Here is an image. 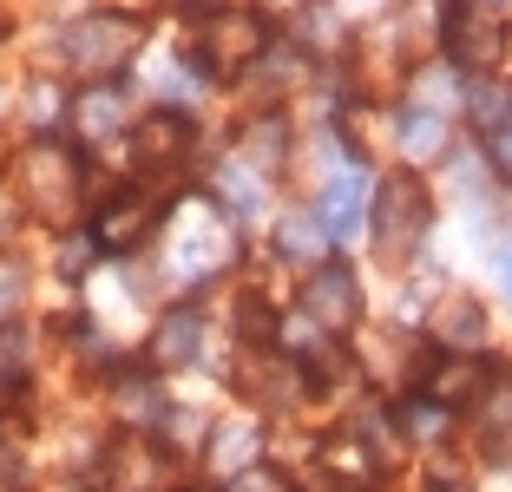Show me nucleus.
I'll use <instances>...</instances> for the list:
<instances>
[{
    "label": "nucleus",
    "mask_w": 512,
    "mask_h": 492,
    "mask_svg": "<svg viewBox=\"0 0 512 492\" xmlns=\"http://www.w3.org/2000/svg\"><path fill=\"white\" fill-rule=\"evenodd\" d=\"M427 191L421 178H407V171H394L388 184L375 191V250L388 256V263H407V256L427 243Z\"/></svg>",
    "instance_id": "nucleus-1"
},
{
    "label": "nucleus",
    "mask_w": 512,
    "mask_h": 492,
    "mask_svg": "<svg viewBox=\"0 0 512 492\" xmlns=\"http://www.w3.org/2000/svg\"><path fill=\"white\" fill-rule=\"evenodd\" d=\"M66 66L73 73H112V66H125L138 53V20L125 14H86L66 27Z\"/></svg>",
    "instance_id": "nucleus-2"
},
{
    "label": "nucleus",
    "mask_w": 512,
    "mask_h": 492,
    "mask_svg": "<svg viewBox=\"0 0 512 492\" xmlns=\"http://www.w3.org/2000/svg\"><path fill=\"white\" fill-rule=\"evenodd\" d=\"M20 184H27V204L33 210L60 217V210L79 197V158L66 145H53V138H40V145L20 151Z\"/></svg>",
    "instance_id": "nucleus-3"
},
{
    "label": "nucleus",
    "mask_w": 512,
    "mask_h": 492,
    "mask_svg": "<svg viewBox=\"0 0 512 492\" xmlns=\"http://www.w3.org/2000/svg\"><path fill=\"white\" fill-rule=\"evenodd\" d=\"M302 315H309L316 328H335V335L355 328V315H362V283H355V269L335 263V256L309 269V283H302Z\"/></svg>",
    "instance_id": "nucleus-4"
},
{
    "label": "nucleus",
    "mask_w": 512,
    "mask_h": 492,
    "mask_svg": "<svg viewBox=\"0 0 512 492\" xmlns=\"http://www.w3.org/2000/svg\"><path fill=\"white\" fill-rule=\"evenodd\" d=\"M151 224H158V204H151L145 191H119L99 217H92V243L112 250V256H125V250H138V243L151 237Z\"/></svg>",
    "instance_id": "nucleus-5"
},
{
    "label": "nucleus",
    "mask_w": 512,
    "mask_h": 492,
    "mask_svg": "<svg viewBox=\"0 0 512 492\" xmlns=\"http://www.w3.org/2000/svg\"><path fill=\"white\" fill-rule=\"evenodd\" d=\"M362 210H368V178L355 171V164H342L316 197V224L329 230V243H348L355 230H362Z\"/></svg>",
    "instance_id": "nucleus-6"
},
{
    "label": "nucleus",
    "mask_w": 512,
    "mask_h": 492,
    "mask_svg": "<svg viewBox=\"0 0 512 492\" xmlns=\"http://www.w3.org/2000/svg\"><path fill=\"white\" fill-rule=\"evenodd\" d=\"M106 492H158V479H165V453L151 447V440H138V433H125V440H112L106 447Z\"/></svg>",
    "instance_id": "nucleus-7"
},
{
    "label": "nucleus",
    "mask_w": 512,
    "mask_h": 492,
    "mask_svg": "<svg viewBox=\"0 0 512 492\" xmlns=\"http://www.w3.org/2000/svg\"><path fill=\"white\" fill-rule=\"evenodd\" d=\"M204 40H211V46L197 53V66H217V73H224V66H243V60L263 53V20H256V14H224Z\"/></svg>",
    "instance_id": "nucleus-8"
},
{
    "label": "nucleus",
    "mask_w": 512,
    "mask_h": 492,
    "mask_svg": "<svg viewBox=\"0 0 512 492\" xmlns=\"http://www.w3.org/2000/svg\"><path fill=\"white\" fill-rule=\"evenodd\" d=\"M486 381H493V368H486L480 355H447L434 374H427V394H434V401L453 414V407L480 401V394H486Z\"/></svg>",
    "instance_id": "nucleus-9"
},
{
    "label": "nucleus",
    "mask_w": 512,
    "mask_h": 492,
    "mask_svg": "<svg viewBox=\"0 0 512 492\" xmlns=\"http://www.w3.org/2000/svg\"><path fill=\"white\" fill-rule=\"evenodd\" d=\"M197 355H204V315L171 309L165 322H158V335H151V361H158V368H191Z\"/></svg>",
    "instance_id": "nucleus-10"
},
{
    "label": "nucleus",
    "mask_w": 512,
    "mask_h": 492,
    "mask_svg": "<svg viewBox=\"0 0 512 492\" xmlns=\"http://www.w3.org/2000/svg\"><path fill=\"white\" fill-rule=\"evenodd\" d=\"M184 151H191V125H184L178 112H151V119L138 125V164H145V171H165Z\"/></svg>",
    "instance_id": "nucleus-11"
},
{
    "label": "nucleus",
    "mask_w": 512,
    "mask_h": 492,
    "mask_svg": "<svg viewBox=\"0 0 512 492\" xmlns=\"http://www.w3.org/2000/svg\"><path fill=\"white\" fill-rule=\"evenodd\" d=\"M73 119H79V138L106 145V138L125 125V86H92V92H79Z\"/></svg>",
    "instance_id": "nucleus-12"
},
{
    "label": "nucleus",
    "mask_w": 512,
    "mask_h": 492,
    "mask_svg": "<svg viewBox=\"0 0 512 492\" xmlns=\"http://www.w3.org/2000/svg\"><path fill=\"white\" fill-rule=\"evenodd\" d=\"M394 132H401V151L407 158H434L440 145H447V119H440L434 105H401V119H394Z\"/></svg>",
    "instance_id": "nucleus-13"
},
{
    "label": "nucleus",
    "mask_w": 512,
    "mask_h": 492,
    "mask_svg": "<svg viewBox=\"0 0 512 492\" xmlns=\"http://www.w3.org/2000/svg\"><path fill=\"white\" fill-rule=\"evenodd\" d=\"M217 197H224V210L237 224H250L256 210H263V184H256L250 164H224V171H217Z\"/></svg>",
    "instance_id": "nucleus-14"
},
{
    "label": "nucleus",
    "mask_w": 512,
    "mask_h": 492,
    "mask_svg": "<svg viewBox=\"0 0 512 492\" xmlns=\"http://www.w3.org/2000/svg\"><path fill=\"white\" fill-rule=\"evenodd\" d=\"M256 447H263V427H256V420H230V427L211 433V460L230 466V473H243V466L256 460Z\"/></svg>",
    "instance_id": "nucleus-15"
},
{
    "label": "nucleus",
    "mask_w": 512,
    "mask_h": 492,
    "mask_svg": "<svg viewBox=\"0 0 512 492\" xmlns=\"http://www.w3.org/2000/svg\"><path fill=\"white\" fill-rule=\"evenodd\" d=\"M276 243H283L289 263H316V250L329 243V230H322V224H316V210H309V217H289V224L276 230Z\"/></svg>",
    "instance_id": "nucleus-16"
},
{
    "label": "nucleus",
    "mask_w": 512,
    "mask_h": 492,
    "mask_svg": "<svg viewBox=\"0 0 512 492\" xmlns=\"http://www.w3.org/2000/svg\"><path fill=\"white\" fill-rule=\"evenodd\" d=\"M27 368H33V342H27V328L7 322V328H0V388H20V381H27Z\"/></svg>",
    "instance_id": "nucleus-17"
},
{
    "label": "nucleus",
    "mask_w": 512,
    "mask_h": 492,
    "mask_svg": "<svg viewBox=\"0 0 512 492\" xmlns=\"http://www.w3.org/2000/svg\"><path fill=\"white\" fill-rule=\"evenodd\" d=\"M440 335H447V342H460V348H480V335H486L480 302H447V309H440Z\"/></svg>",
    "instance_id": "nucleus-18"
},
{
    "label": "nucleus",
    "mask_w": 512,
    "mask_h": 492,
    "mask_svg": "<svg viewBox=\"0 0 512 492\" xmlns=\"http://www.w3.org/2000/svg\"><path fill=\"white\" fill-rule=\"evenodd\" d=\"M276 328H283V322H276V309H270L263 296H243V302H237V335H243V342L270 348V342H276Z\"/></svg>",
    "instance_id": "nucleus-19"
},
{
    "label": "nucleus",
    "mask_w": 512,
    "mask_h": 492,
    "mask_svg": "<svg viewBox=\"0 0 512 492\" xmlns=\"http://www.w3.org/2000/svg\"><path fill=\"white\" fill-rule=\"evenodd\" d=\"M296 33H302V46H316V53H329V46L342 40V20H335V7H302Z\"/></svg>",
    "instance_id": "nucleus-20"
},
{
    "label": "nucleus",
    "mask_w": 512,
    "mask_h": 492,
    "mask_svg": "<svg viewBox=\"0 0 512 492\" xmlns=\"http://www.w3.org/2000/svg\"><path fill=\"white\" fill-rule=\"evenodd\" d=\"M401 427L427 440V433H440V427H447V407H440L434 394H414V401H401Z\"/></svg>",
    "instance_id": "nucleus-21"
},
{
    "label": "nucleus",
    "mask_w": 512,
    "mask_h": 492,
    "mask_svg": "<svg viewBox=\"0 0 512 492\" xmlns=\"http://www.w3.org/2000/svg\"><path fill=\"white\" fill-rule=\"evenodd\" d=\"M506 112H512V99L499 86H473V119H480L486 132H499V125H506Z\"/></svg>",
    "instance_id": "nucleus-22"
},
{
    "label": "nucleus",
    "mask_w": 512,
    "mask_h": 492,
    "mask_svg": "<svg viewBox=\"0 0 512 492\" xmlns=\"http://www.w3.org/2000/svg\"><path fill=\"white\" fill-rule=\"evenodd\" d=\"M27 302V263H7L0 256V315H14Z\"/></svg>",
    "instance_id": "nucleus-23"
},
{
    "label": "nucleus",
    "mask_w": 512,
    "mask_h": 492,
    "mask_svg": "<svg viewBox=\"0 0 512 492\" xmlns=\"http://www.w3.org/2000/svg\"><path fill=\"white\" fill-rule=\"evenodd\" d=\"M283 151V119H263V125H250V158L263 164V158H276Z\"/></svg>",
    "instance_id": "nucleus-24"
},
{
    "label": "nucleus",
    "mask_w": 512,
    "mask_h": 492,
    "mask_svg": "<svg viewBox=\"0 0 512 492\" xmlns=\"http://www.w3.org/2000/svg\"><path fill=\"white\" fill-rule=\"evenodd\" d=\"M506 440H512V394L493 401V414H486V447H506Z\"/></svg>",
    "instance_id": "nucleus-25"
},
{
    "label": "nucleus",
    "mask_w": 512,
    "mask_h": 492,
    "mask_svg": "<svg viewBox=\"0 0 512 492\" xmlns=\"http://www.w3.org/2000/svg\"><path fill=\"white\" fill-rule=\"evenodd\" d=\"M230 492H283V479H276V473H263V466H243Z\"/></svg>",
    "instance_id": "nucleus-26"
},
{
    "label": "nucleus",
    "mask_w": 512,
    "mask_h": 492,
    "mask_svg": "<svg viewBox=\"0 0 512 492\" xmlns=\"http://www.w3.org/2000/svg\"><path fill=\"white\" fill-rule=\"evenodd\" d=\"M60 269H66V276H86V269H92V243H66Z\"/></svg>",
    "instance_id": "nucleus-27"
},
{
    "label": "nucleus",
    "mask_w": 512,
    "mask_h": 492,
    "mask_svg": "<svg viewBox=\"0 0 512 492\" xmlns=\"http://www.w3.org/2000/svg\"><path fill=\"white\" fill-rule=\"evenodd\" d=\"M486 151H493V164H499V171L512 178V125H499V132H493V145H486Z\"/></svg>",
    "instance_id": "nucleus-28"
},
{
    "label": "nucleus",
    "mask_w": 512,
    "mask_h": 492,
    "mask_svg": "<svg viewBox=\"0 0 512 492\" xmlns=\"http://www.w3.org/2000/svg\"><path fill=\"white\" fill-rule=\"evenodd\" d=\"M20 479H27L20 453H0V492H20Z\"/></svg>",
    "instance_id": "nucleus-29"
},
{
    "label": "nucleus",
    "mask_w": 512,
    "mask_h": 492,
    "mask_svg": "<svg viewBox=\"0 0 512 492\" xmlns=\"http://www.w3.org/2000/svg\"><path fill=\"white\" fill-rule=\"evenodd\" d=\"M493 276H499V289H506V302H512V237L493 250Z\"/></svg>",
    "instance_id": "nucleus-30"
},
{
    "label": "nucleus",
    "mask_w": 512,
    "mask_h": 492,
    "mask_svg": "<svg viewBox=\"0 0 512 492\" xmlns=\"http://www.w3.org/2000/svg\"><path fill=\"white\" fill-rule=\"evenodd\" d=\"M178 7H211V0H178Z\"/></svg>",
    "instance_id": "nucleus-31"
},
{
    "label": "nucleus",
    "mask_w": 512,
    "mask_h": 492,
    "mask_svg": "<svg viewBox=\"0 0 512 492\" xmlns=\"http://www.w3.org/2000/svg\"><path fill=\"white\" fill-rule=\"evenodd\" d=\"M197 492H204V486H197Z\"/></svg>",
    "instance_id": "nucleus-32"
}]
</instances>
